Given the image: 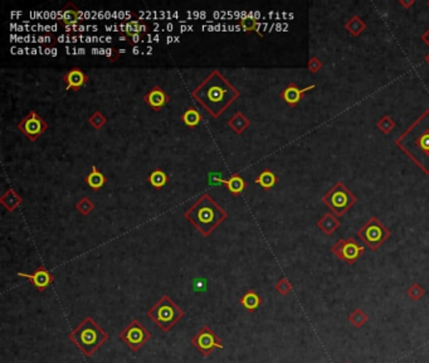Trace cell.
<instances>
[{"label":"cell","mask_w":429,"mask_h":363,"mask_svg":"<svg viewBox=\"0 0 429 363\" xmlns=\"http://www.w3.org/2000/svg\"><path fill=\"white\" fill-rule=\"evenodd\" d=\"M191 96L212 118H218L241 98V91L219 71H212L191 91Z\"/></svg>","instance_id":"1"},{"label":"cell","mask_w":429,"mask_h":363,"mask_svg":"<svg viewBox=\"0 0 429 363\" xmlns=\"http://www.w3.org/2000/svg\"><path fill=\"white\" fill-rule=\"evenodd\" d=\"M394 142L426 176H429V108L424 110Z\"/></svg>","instance_id":"2"},{"label":"cell","mask_w":429,"mask_h":363,"mask_svg":"<svg viewBox=\"0 0 429 363\" xmlns=\"http://www.w3.org/2000/svg\"><path fill=\"white\" fill-rule=\"evenodd\" d=\"M184 217L199 231L202 236L208 237L228 218V214L208 193H203L184 214Z\"/></svg>","instance_id":"3"},{"label":"cell","mask_w":429,"mask_h":363,"mask_svg":"<svg viewBox=\"0 0 429 363\" xmlns=\"http://www.w3.org/2000/svg\"><path fill=\"white\" fill-rule=\"evenodd\" d=\"M68 338L86 357H91L107 342L108 333L101 328L94 319L86 316L69 333Z\"/></svg>","instance_id":"4"},{"label":"cell","mask_w":429,"mask_h":363,"mask_svg":"<svg viewBox=\"0 0 429 363\" xmlns=\"http://www.w3.org/2000/svg\"><path fill=\"white\" fill-rule=\"evenodd\" d=\"M184 316L185 312L168 294L162 295L156 304L147 310V318L151 319L164 333L170 332Z\"/></svg>","instance_id":"5"},{"label":"cell","mask_w":429,"mask_h":363,"mask_svg":"<svg viewBox=\"0 0 429 363\" xmlns=\"http://www.w3.org/2000/svg\"><path fill=\"white\" fill-rule=\"evenodd\" d=\"M356 202H358V197L344 184L343 182H336L335 184L322 196V203L338 218L345 216Z\"/></svg>","instance_id":"6"},{"label":"cell","mask_w":429,"mask_h":363,"mask_svg":"<svg viewBox=\"0 0 429 363\" xmlns=\"http://www.w3.org/2000/svg\"><path fill=\"white\" fill-rule=\"evenodd\" d=\"M356 234L372 251H377L378 248H382L383 244L392 236V231L375 216L370 217Z\"/></svg>","instance_id":"7"},{"label":"cell","mask_w":429,"mask_h":363,"mask_svg":"<svg viewBox=\"0 0 429 363\" xmlns=\"http://www.w3.org/2000/svg\"><path fill=\"white\" fill-rule=\"evenodd\" d=\"M118 338L127 346L131 352H137L141 350L151 338L149 329L137 319H131L130 323L125 326L118 334Z\"/></svg>","instance_id":"8"},{"label":"cell","mask_w":429,"mask_h":363,"mask_svg":"<svg viewBox=\"0 0 429 363\" xmlns=\"http://www.w3.org/2000/svg\"><path fill=\"white\" fill-rule=\"evenodd\" d=\"M331 252L343 262L354 265L365 254V248L359 244L354 237H348V238H340L338 242H335L331 248Z\"/></svg>","instance_id":"9"},{"label":"cell","mask_w":429,"mask_h":363,"mask_svg":"<svg viewBox=\"0 0 429 363\" xmlns=\"http://www.w3.org/2000/svg\"><path fill=\"white\" fill-rule=\"evenodd\" d=\"M16 128L30 142H35L38 138L42 136L47 132L48 124L37 111L31 110L19 121Z\"/></svg>","instance_id":"10"},{"label":"cell","mask_w":429,"mask_h":363,"mask_svg":"<svg viewBox=\"0 0 429 363\" xmlns=\"http://www.w3.org/2000/svg\"><path fill=\"white\" fill-rule=\"evenodd\" d=\"M191 344L199 350L200 354L204 356V357H208V356L212 354V352L214 350H223V348H224L219 336L208 326H203V328L191 338Z\"/></svg>","instance_id":"11"},{"label":"cell","mask_w":429,"mask_h":363,"mask_svg":"<svg viewBox=\"0 0 429 363\" xmlns=\"http://www.w3.org/2000/svg\"><path fill=\"white\" fill-rule=\"evenodd\" d=\"M18 276L25 278L30 282V284L35 288V290L39 292H44L50 285L54 282V276L52 272L47 270L44 265H40L35 268L30 274H25V272H18Z\"/></svg>","instance_id":"12"},{"label":"cell","mask_w":429,"mask_h":363,"mask_svg":"<svg viewBox=\"0 0 429 363\" xmlns=\"http://www.w3.org/2000/svg\"><path fill=\"white\" fill-rule=\"evenodd\" d=\"M315 88H316V84H309V86L304 87V88H300L295 82H291V84H287V87H285L281 91L280 98L285 101L286 105H288L290 108H296L304 100L305 95L309 91H312Z\"/></svg>","instance_id":"13"},{"label":"cell","mask_w":429,"mask_h":363,"mask_svg":"<svg viewBox=\"0 0 429 363\" xmlns=\"http://www.w3.org/2000/svg\"><path fill=\"white\" fill-rule=\"evenodd\" d=\"M62 80L65 84V90L67 91L77 92L82 87L86 86L87 82H88V76L79 67H73V68H71L63 74Z\"/></svg>","instance_id":"14"},{"label":"cell","mask_w":429,"mask_h":363,"mask_svg":"<svg viewBox=\"0 0 429 363\" xmlns=\"http://www.w3.org/2000/svg\"><path fill=\"white\" fill-rule=\"evenodd\" d=\"M144 101L149 108H151L152 110L157 112V111H161V108L170 101V96L156 84L150 90L149 92L145 94Z\"/></svg>","instance_id":"15"},{"label":"cell","mask_w":429,"mask_h":363,"mask_svg":"<svg viewBox=\"0 0 429 363\" xmlns=\"http://www.w3.org/2000/svg\"><path fill=\"white\" fill-rule=\"evenodd\" d=\"M81 19V10L74 6L73 3L68 2L62 9V16H60V23L64 28H72L76 26Z\"/></svg>","instance_id":"16"},{"label":"cell","mask_w":429,"mask_h":363,"mask_svg":"<svg viewBox=\"0 0 429 363\" xmlns=\"http://www.w3.org/2000/svg\"><path fill=\"white\" fill-rule=\"evenodd\" d=\"M316 224L317 228L321 232H324L326 236H333L338 231L339 227L341 226V222L339 221V218L333 212H327L317 221Z\"/></svg>","instance_id":"17"},{"label":"cell","mask_w":429,"mask_h":363,"mask_svg":"<svg viewBox=\"0 0 429 363\" xmlns=\"http://www.w3.org/2000/svg\"><path fill=\"white\" fill-rule=\"evenodd\" d=\"M223 184L228 190V192L234 197H238L242 192L247 188V182L239 173H233L228 179L223 180Z\"/></svg>","instance_id":"18"},{"label":"cell","mask_w":429,"mask_h":363,"mask_svg":"<svg viewBox=\"0 0 429 363\" xmlns=\"http://www.w3.org/2000/svg\"><path fill=\"white\" fill-rule=\"evenodd\" d=\"M262 302H263V300L259 296L258 292H256L252 289L247 290L239 299V304L249 313H254L262 306Z\"/></svg>","instance_id":"19"},{"label":"cell","mask_w":429,"mask_h":363,"mask_svg":"<svg viewBox=\"0 0 429 363\" xmlns=\"http://www.w3.org/2000/svg\"><path fill=\"white\" fill-rule=\"evenodd\" d=\"M84 182H86V184L88 186L91 190H100L101 188L107 183V178H106L105 174L97 168L96 166H92L88 176H84Z\"/></svg>","instance_id":"20"},{"label":"cell","mask_w":429,"mask_h":363,"mask_svg":"<svg viewBox=\"0 0 429 363\" xmlns=\"http://www.w3.org/2000/svg\"><path fill=\"white\" fill-rule=\"evenodd\" d=\"M249 125H251L249 118H247L243 112H241V111H237V112L228 120V126L233 130L234 134L237 135L243 134V132L248 129Z\"/></svg>","instance_id":"21"},{"label":"cell","mask_w":429,"mask_h":363,"mask_svg":"<svg viewBox=\"0 0 429 363\" xmlns=\"http://www.w3.org/2000/svg\"><path fill=\"white\" fill-rule=\"evenodd\" d=\"M254 183L258 184L262 190H271L278 183V176L271 169L266 168L257 176V178L254 179Z\"/></svg>","instance_id":"22"},{"label":"cell","mask_w":429,"mask_h":363,"mask_svg":"<svg viewBox=\"0 0 429 363\" xmlns=\"http://www.w3.org/2000/svg\"><path fill=\"white\" fill-rule=\"evenodd\" d=\"M0 203L8 212H14L23 203V198L13 188H10L0 197Z\"/></svg>","instance_id":"23"},{"label":"cell","mask_w":429,"mask_h":363,"mask_svg":"<svg viewBox=\"0 0 429 363\" xmlns=\"http://www.w3.org/2000/svg\"><path fill=\"white\" fill-rule=\"evenodd\" d=\"M345 29L353 37H359V36L363 34L365 29H367V23L359 16H353L345 23Z\"/></svg>","instance_id":"24"},{"label":"cell","mask_w":429,"mask_h":363,"mask_svg":"<svg viewBox=\"0 0 429 363\" xmlns=\"http://www.w3.org/2000/svg\"><path fill=\"white\" fill-rule=\"evenodd\" d=\"M147 182H149L150 184H151L155 190H161V188H164L165 186L168 184L169 176L165 173L162 169L156 168L149 174V176H147Z\"/></svg>","instance_id":"25"},{"label":"cell","mask_w":429,"mask_h":363,"mask_svg":"<svg viewBox=\"0 0 429 363\" xmlns=\"http://www.w3.org/2000/svg\"><path fill=\"white\" fill-rule=\"evenodd\" d=\"M147 30H149V26L139 20H128L123 26V34L126 37H130L132 34H144Z\"/></svg>","instance_id":"26"},{"label":"cell","mask_w":429,"mask_h":363,"mask_svg":"<svg viewBox=\"0 0 429 363\" xmlns=\"http://www.w3.org/2000/svg\"><path fill=\"white\" fill-rule=\"evenodd\" d=\"M202 118V115H200V112L196 110L195 108H188V110L184 111V114L181 115V121H183L186 126L190 128V129H195V128L200 124Z\"/></svg>","instance_id":"27"},{"label":"cell","mask_w":429,"mask_h":363,"mask_svg":"<svg viewBox=\"0 0 429 363\" xmlns=\"http://www.w3.org/2000/svg\"><path fill=\"white\" fill-rule=\"evenodd\" d=\"M348 320L350 322L351 326L355 329H360L369 322V316L361 308H356L349 314Z\"/></svg>","instance_id":"28"},{"label":"cell","mask_w":429,"mask_h":363,"mask_svg":"<svg viewBox=\"0 0 429 363\" xmlns=\"http://www.w3.org/2000/svg\"><path fill=\"white\" fill-rule=\"evenodd\" d=\"M239 26H241V28L243 29L244 33L257 32L262 37L261 33L257 30V29H258V20H257L254 16H244V18H242L241 20H239Z\"/></svg>","instance_id":"29"},{"label":"cell","mask_w":429,"mask_h":363,"mask_svg":"<svg viewBox=\"0 0 429 363\" xmlns=\"http://www.w3.org/2000/svg\"><path fill=\"white\" fill-rule=\"evenodd\" d=\"M377 128L384 135H389L390 132L394 130L395 121L393 120L389 115H384L383 118H380V120L377 122Z\"/></svg>","instance_id":"30"},{"label":"cell","mask_w":429,"mask_h":363,"mask_svg":"<svg viewBox=\"0 0 429 363\" xmlns=\"http://www.w3.org/2000/svg\"><path fill=\"white\" fill-rule=\"evenodd\" d=\"M76 210L82 216L86 217L94 210V203L92 202L88 197H82L81 200L76 203Z\"/></svg>","instance_id":"31"},{"label":"cell","mask_w":429,"mask_h":363,"mask_svg":"<svg viewBox=\"0 0 429 363\" xmlns=\"http://www.w3.org/2000/svg\"><path fill=\"white\" fill-rule=\"evenodd\" d=\"M88 122L94 130H100L101 128H103L107 124V118L101 111H94L88 118Z\"/></svg>","instance_id":"32"},{"label":"cell","mask_w":429,"mask_h":363,"mask_svg":"<svg viewBox=\"0 0 429 363\" xmlns=\"http://www.w3.org/2000/svg\"><path fill=\"white\" fill-rule=\"evenodd\" d=\"M407 295H408L409 299H412L413 302H418V300H421L422 298L426 295V289H424L421 284H418V282H413V284L407 289Z\"/></svg>","instance_id":"33"},{"label":"cell","mask_w":429,"mask_h":363,"mask_svg":"<svg viewBox=\"0 0 429 363\" xmlns=\"http://www.w3.org/2000/svg\"><path fill=\"white\" fill-rule=\"evenodd\" d=\"M275 289L278 294H281L282 296H286V295H288L293 290V285L287 278H281V279L276 282Z\"/></svg>","instance_id":"34"},{"label":"cell","mask_w":429,"mask_h":363,"mask_svg":"<svg viewBox=\"0 0 429 363\" xmlns=\"http://www.w3.org/2000/svg\"><path fill=\"white\" fill-rule=\"evenodd\" d=\"M322 67H324V64H322V60H320L319 57H316V56H312L311 58H310L309 64H307V70H309L311 74H317V72H320L322 70Z\"/></svg>","instance_id":"35"},{"label":"cell","mask_w":429,"mask_h":363,"mask_svg":"<svg viewBox=\"0 0 429 363\" xmlns=\"http://www.w3.org/2000/svg\"><path fill=\"white\" fill-rule=\"evenodd\" d=\"M398 4L402 6V8L406 9V10H409V9L416 4V2H414V0H399Z\"/></svg>","instance_id":"36"},{"label":"cell","mask_w":429,"mask_h":363,"mask_svg":"<svg viewBox=\"0 0 429 363\" xmlns=\"http://www.w3.org/2000/svg\"><path fill=\"white\" fill-rule=\"evenodd\" d=\"M127 38L130 40H128V43H130V44H137L139 42H141L142 34H132Z\"/></svg>","instance_id":"37"},{"label":"cell","mask_w":429,"mask_h":363,"mask_svg":"<svg viewBox=\"0 0 429 363\" xmlns=\"http://www.w3.org/2000/svg\"><path fill=\"white\" fill-rule=\"evenodd\" d=\"M421 40H423L424 44H427L429 47V28H428V30H426V32H424L423 34H422Z\"/></svg>","instance_id":"38"},{"label":"cell","mask_w":429,"mask_h":363,"mask_svg":"<svg viewBox=\"0 0 429 363\" xmlns=\"http://www.w3.org/2000/svg\"><path fill=\"white\" fill-rule=\"evenodd\" d=\"M424 60H426L427 64H429V52H428V53H427V54H426V57H424Z\"/></svg>","instance_id":"39"},{"label":"cell","mask_w":429,"mask_h":363,"mask_svg":"<svg viewBox=\"0 0 429 363\" xmlns=\"http://www.w3.org/2000/svg\"><path fill=\"white\" fill-rule=\"evenodd\" d=\"M427 6H428V8H429V0H428V2H427Z\"/></svg>","instance_id":"40"},{"label":"cell","mask_w":429,"mask_h":363,"mask_svg":"<svg viewBox=\"0 0 429 363\" xmlns=\"http://www.w3.org/2000/svg\"><path fill=\"white\" fill-rule=\"evenodd\" d=\"M344 363H351V362H350V360H348V362H344Z\"/></svg>","instance_id":"41"}]
</instances>
